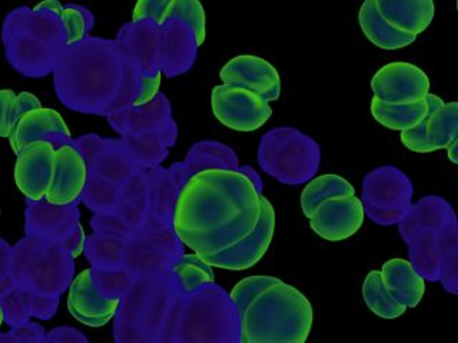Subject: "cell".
<instances>
[{
	"label": "cell",
	"mask_w": 458,
	"mask_h": 343,
	"mask_svg": "<svg viewBox=\"0 0 458 343\" xmlns=\"http://www.w3.org/2000/svg\"><path fill=\"white\" fill-rule=\"evenodd\" d=\"M261 218V195L243 172L208 168L186 180L174 209L178 239L197 255H218L247 239Z\"/></svg>",
	"instance_id": "1"
},
{
	"label": "cell",
	"mask_w": 458,
	"mask_h": 343,
	"mask_svg": "<svg viewBox=\"0 0 458 343\" xmlns=\"http://www.w3.org/2000/svg\"><path fill=\"white\" fill-rule=\"evenodd\" d=\"M242 343H304L314 309L304 293L276 279L235 305Z\"/></svg>",
	"instance_id": "2"
},
{
	"label": "cell",
	"mask_w": 458,
	"mask_h": 343,
	"mask_svg": "<svg viewBox=\"0 0 458 343\" xmlns=\"http://www.w3.org/2000/svg\"><path fill=\"white\" fill-rule=\"evenodd\" d=\"M211 106L216 121L236 132H254L272 116L268 100L242 86H215Z\"/></svg>",
	"instance_id": "3"
},
{
	"label": "cell",
	"mask_w": 458,
	"mask_h": 343,
	"mask_svg": "<svg viewBox=\"0 0 458 343\" xmlns=\"http://www.w3.org/2000/svg\"><path fill=\"white\" fill-rule=\"evenodd\" d=\"M426 71L408 62H393L378 69L371 79L374 97L388 105H411L427 99L429 93Z\"/></svg>",
	"instance_id": "4"
},
{
	"label": "cell",
	"mask_w": 458,
	"mask_h": 343,
	"mask_svg": "<svg viewBox=\"0 0 458 343\" xmlns=\"http://www.w3.org/2000/svg\"><path fill=\"white\" fill-rule=\"evenodd\" d=\"M365 211L361 199L352 195H338L324 200L308 218L310 226L319 238L328 242H341L361 229Z\"/></svg>",
	"instance_id": "5"
},
{
	"label": "cell",
	"mask_w": 458,
	"mask_h": 343,
	"mask_svg": "<svg viewBox=\"0 0 458 343\" xmlns=\"http://www.w3.org/2000/svg\"><path fill=\"white\" fill-rule=\"evenodd\" d=\"M276 233V211L267 197L261 195V218L254 232L247 239L218 255H199L212 268L226 271H247L261 261L268 252Z\"/></svg>",
	"instance_id": "6"
},
{
	"label": "cell",
	"mask_w": 458,
	"mask_h": 343,
	"mask_svg": "<svg viewBox=\"0 0 458 343\" xmlns=\"http://www.w3.org/2000/svg\"><path fill=\"white\" fill-rule=\"evenodd\" d=\"M54 143L47 139L35 140L16 155L14 182L29 200L39 202L49 190L55 172Z\"/></svg>",
	"instance_id": "7"
},
{
	"label": "cell",
	"mask_w": 458,
	"mask_h": 343,
	"mask_svg": "<svg viewBox=\"0 0 458 343\" xmlns=\"http://www.w3.org/2000/svg\"><path fill=\"white\" fill-rule=\"evenodd\" d=\"M222 83L242 86L264 99L276 102L281 96V78L276 66L254 54H241L224 64L219 73Z\"/></svg>",
	"instance_id": "8"
},
{
	"label": "cell",
	"mask_w": 458,
	"mask_h": 343,
	"mask_svg": "<svg viewBox=\"0 0 458 343\" xmlns=\"http://www.w3.org/2000/svg\"><path fill=\"white\" fill-rule=\"evenodd\" d=\"M119 297H102L92 282V271L85 269L71 283L68 309L72 316L83 325L102 328L118 312Z\"/></svg>",
	"instance_id": "9"
},
{
	"label": "cell",
	"mask_w": 458,
	"mask_h": 343,
	"mask_svg": "<svg viewBox=\"0 0 458 343\" xmlns=\"http://www.w3.org/2000/svg\"><path fill=\"white\" fill-rule=\"evenodd\" d=\"M88 179L85 157L71 145L55 152V172L45 199L54 206L71 205L82 195Z\"/></svg>",
	"instance_id": "10"
},
{
	"label": "cell",
	"mask_w": 458,
	"mask_h": 343,
	"mask_svg": "<svg viewBox=\"0 0 458 343\" xmlns=\"http://www.w3.org/2000/svg\"><path fill=\"white\" fill-rule=\"evenodd\" d=\"M50 135L71 138L68 125L59 112L49 107H38L26 112L12 128L9 143L14 154L18 155L26 145L35 140L47 139Z\"/></svg>",
	"instance_id": "11"
},
{
	"label": "cell",
	"mask_w": 458,
	"mask_h": 343,
	"mask_svg": "<svg viewBox=\"0 0 458 343\" xmlns=\"http://www.w3.org/2000/svg\"><path fill=\"white\" fill-rule=\"evenodd\" d=\"M381 18L407 35L426 32L436 14L434 0H376Z\"/></svg>",
	"instance_id": "12"
},
{
	"label": "cell",
	"mask_w": 458,
	"mask_h": 343,
	"mask_svg": "<svg viewBox=\"0 0 458 343\" xmlns=\"http://www.w3.org/2000/svg\"><path fill=\"white\" fill-rule=\"evenodd\" d=\"M379 272L386 289L407 309H412L421 302L426 293V282L411 262L395 257L386 262Z\"/></svg>",
	"instance_id": "13"
},
{
	"label": "cell",
	"mask_w": 458,
	"mask_h": 343,
	"mask_svg": "<svg viewBox=\"0 0 458 343\" xmlns=\"http://www.w3.org/2000/svg\"><path fill=\"white\" fill-rule=\"evenodd\" d=\"M429 112L420 123L429 152L445 149L453 140L458 139V104H445L433 93L427 95Z\"/></svg>",
	"instance_id": "14"
},
{
	"label": "cell",
	"mask_w": 458,
	"mask_h": 343,
	"mask_svg": "<svg viewBox=\"0 0 458 343\" xmlns=\"http://www.w3.org/2000/svg\"><path fill=\"white\" fill-rule=\"evenodd\" d=\"M358 21L367 39L378 49L398 50L415 42L417 36L407 35L388 25L377 11L376 0H365L360 9Z\"/></svg>",
	"instance_id": "15"
},
{
	"label": "cell",
	"mask_w": 458,
	"mask_h": 343,
	"mask_svg": "<svg viewBox=\"0 0 458 343\" xmlns=\"http://www.w3.org/2000/svg\"><path fill=\"white\" fill-rule=\"evenodd\" d=\"M429 106L427 99L411 105H388L384 104L377 97H372V118L384 128L403 132L407 129L420 125L428 114Z\"/></svg>",
	"instance_id": "16"
},
{
	"label": "cell",
	"mask_w": 458,
	"mask_h": 343,
	"mask_svg": "<svg viewBox=\"0 0 458 343\" xmlns=\"http://www.w3.org/2000/svg\"><path fill=\"white\" fill-rule=\"evenodd\" d=\"M362 297L369 311L383 319H397L407 312V306L400 304L386 289L381 272L371 271L362 283Z\"/></svg>",
	"instance_id": "17"
},
{
	"label": "cell",
	"mask_w": 458,
	"mask_h": 343,
	"mask_svg": "<svg viewBox=\"0 0 458 343\" xmlns=\"http://www.w3.org/2000/svg\"><path fill=\"white\" fill-rule=\"evenodd\" d=\"M352 193H355L354 186L351 185L347 179L338 175L318 176L312 179L301 193V209L304 212L305 218H310L315 207L324 200L338 195H352Z\"/></svg>",
	"instance_id": "18"
},
{
	"label": "cell",
	"mask_w": 458,
	"mask_h": 343,
	"mask_svg": "<svg viewBox=\"0 0 458 343\" xmlns=\"http://www.w3.org/2000/svg\"><path fill=\"white\" fill-rule=\"evenodd\" d=\"M178 275L181 288L185 293H193L207 283L215 282L211 264L197 254L183 255L182 259L172 268Z\"/></svg>",
	"instance_id": "19"
},
{
	"label": "cell",
	"mask_w": 458,
	"mask_h": 343,
	"mask_svg": "<svg viewBox=\"0 0 458 343\" xmlns=\"http://www.w3.org/2000/svg\"><path fill=\"white\" fill-rule=\"evenodd\" d=\"M171 19H179L191 26L195 43L200 46L207 38V16L199 0H176Z\"/></svg>",
	"instance_id": "20"
},
{
	"label": "cell",
	"mask_w": 458,
	"mask_h": 343,
	"mask_svg": "<svg viewBox=\"0 0 458 343\" xmlns=\"http://www.w3.org/2000/svg\"><path fill=\"white\" fill-rule=\"evenodd\" d=\"M176 0H138L133 9V21H154L157 26H164L171 19L172 9Z\"/></svg>",
	"instance_id": "21"
},
{
	"label": "cell",
	"mask_w": 458,
	"mask_h": 343,
	"mask_svg": "<svg viewBox=\"0 0 458 343\" xmlns=\"http://www.w3.org/2000/svg\"><path fill=\"white\" fill-rule=\"evenodd\" d=\"M64 29L66 45L81 42L86 35V19L82 12L76 7H64L61 14Z\"/></svg>",
	"instance_id": "22"
},
{
	"label": "cell",
	"mask_w": 458,
	"mask_h": 343,
	"mask_svg": "<svg viewBox=\"0 0 458 343\" xmlns=\"http://www.w3.org/2000/svg\"><path fill=\"white\" fill-rule=\"evenodd\" d=\"M13 90H0V138H9L12 130V109L14 104Z\"/></svg>",
	"instance_id": "23"
},
{
	"label": "cell",
	"mask_w": 458,
	"mask_h": 343,
	"mask_svg": "<svg viewBox=\"0 0 458 343\" xmlns=\"http://www.w3.org/2000/svg\"><path fill=\"white\" fill-rule=\"evenodd\" d=\"M161 71H157L152 76H143L142 79V89H140V95L133 100V106L140 107L149 104L150 100H154L159 92V86H161Z\"/></svg>",
	"instance_id": "24"
},
{
	"label": "cell",
	"mask_w": 458,
	"mask_h": 343,
	"mask_svg": "<svg viewBox=\"0 0 458 343\" xmlns=\"http://www.w3.org/2000/svg\"><path fill=\"white\" fill-rule=\"evenodd\" d=\"M38 107H42V104H40V100L33 93L21 92L16 95L13 109H12V128L26 112L38 109Z\"/></svg>",
	"instance_id": "25"
},
{
	"label": "cell",
	"mask_w": 458,
	"mask_h": 343,
	"mask_svg": "<svg viewBox=\"0 0 458 343\" xmlns=\"http://www.w3.org/2000/svg\"><path fill=\"white\" fill-rule=\"evenodd\" d=\"M64 7L62 6L57 0H43L39 4H36L35 9L33 11H50L54 12L55 14H57L59 18H61L62 12H64Z\"/></svg>",
	"instance_id": "26"
},
{
	"label": "cell",
	"mask_w": 458,
	"mask_h": 343,
	"mask_svg": "<svg viewBox=\"0 0 458 343\" xmlns=\"http://www.w3.org/2000/svg\"><path fill=\"white\" fill-rule=\"evenodd\" d=\"M445 149H447L448 159H450V161L453 162V163L457 164L458 139L453 140V142H451L450 145H448V146L445 147Z\"/></svg>",
	"instance_id": "27"
},
{
	"label": "cell",
	"mask_w": 458,
	"mask_h": 343,
	"mask_svg": "<svg viewBox=\"0 0 458 343\" xmlns=\"http://www.w3.org/2000/svg\"><path fill=\"white\" fill-rule=\"evenodd\" d=\"M4 307H2V305H0V326H2V323H4Z\"/></svg>",
	"instance_id": "28"
}]
</instances>
